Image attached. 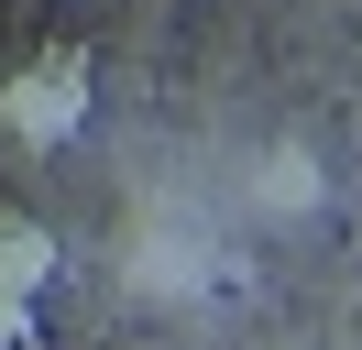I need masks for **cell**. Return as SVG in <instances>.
<instances>
[{
    "label": "cell",
    "instance_id": "1",
    "mask_svg": "<svg viewBox=\"0 0 362 350\" xmlns=\"http://www.w3.org/2000/svg\"><path fill=\"white\" fill-rule=\"evenodd\" d=\"M0 131H23V143H77V131H88V66L77 55H33L23 77L0 88Z\"/></svg>",
    "mask_w": 362,
    "mask_h": 350
},
{
    "label": "cell",
    "instance_id": "2",
    "mask_svg": "<svg viewBox=\"0 0 362 350\" xmlns=\"http://www.w3.org/2000/svg\"><path fill=\"white\" fill-rule=\"evenodd\" d=\"M45 284H55V230L45 219H0V296L33 306Z\"/></svg>",
    "mask_w": 362,
    "mask_h": 350
},
{
    "label": "cell",
    "instance_id": "3",
    "mask_svg": "<svg viewBox=\"0 0 362 350\" xmlns=\"http://www.w3.org/2000/svg\"><path fill=\"white\" fill-rule=\"evenodd\" d=\"M308 186H318V175H308V153H274V175H264V197H274V208H296Z\"/></svg>",
    "mask_w": 362,
    "mask_h": 350
},
{
    "label": "cell",
    "instance_id": "4",
    "mask_svg": "<svg viewBox=\"0 0 362 350\" xmlns=\"http://www.w3.org/2000/svg\"><path fill=\"white\" fill-rule=\"evenodd\" d=\"M0 350H33V306H11V296H0Z\"/></svg>",
    "mask_w": 362,
    "mask_h": 350
}]
</instances>
